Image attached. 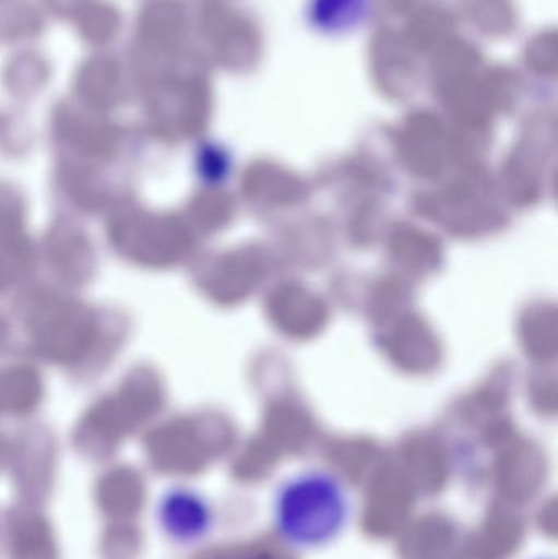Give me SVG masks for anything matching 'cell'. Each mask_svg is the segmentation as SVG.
Instances as JSON below:
<instances>
[{
    "instance_id": "obj_1",
    "label": "cell",
    "mask_w": 558,
    "mask_h": 559,
    "mask_svg": "<svg viewBox=\"0 0 558 559\" xmlns=\"http://www.w3.org/2000/svg\"><path fill=\"white\" fill-rule=\"evenodd\" d=\"M351 515V498L343 483L323 472L292 476L275 491L272 521L278 537L300 550L333 544Z\"/></svg>"
},
{
    "instance_id": "obj_2",
    "label": "cell",
    "mask_w": 558,
    "mask_h": 559,
    "mask_svg": "<svg viewBox=\"0 0 558 559\" xmlns=\"http://www.w3.org/2000/svg\"><path fill=\"white\" fill-rule=\"evenodd\" d=\"M170 509H173L170 512L173 528L177 537L183 540H195L209 532L212 514L209 506L199 496L179 492L170 502Z\"/></svg>"
}]
</instances>
